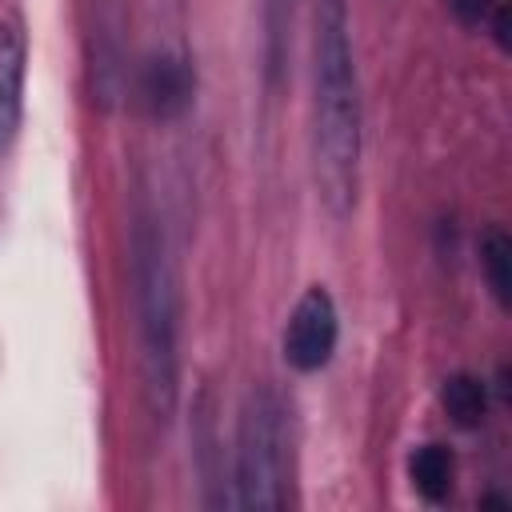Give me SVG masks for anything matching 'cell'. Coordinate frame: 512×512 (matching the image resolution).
Here are the masks:
<instances>
[{
  "label": "cell",
  "mask_w": 512,
  "mask_h": 512,
  "mask_svg": "<svg viewBox=\"0 0 512 512\" xmlns=\"http://www.w3.org/2000/svg\"><path fill=\"white\" fill-rule=\"evenodd\" d=\"M440 404H444V412L452 416V424L476 428V424L484 420V412H488V388H484V380L460 372V376H448V380H444Z\"/></svg>",
  "instance_id": "ba28073f"
},
{
  "label": "cell",
  "mask_w": 512,
  "mask_h": 512,
  "mask_svg": "<svg viewBox=\"0 0 512 512\" xmlns=\"http://www.w3.org/2000/svg\"><path fill=\"white\" fill-rule=\"evenodd\" d=\"M512 240L504 228H488L484 240H480V272L488 280V292L496 296L500 308H508V292H512Z\"/></svg>",
  "instance_id": "9c48e42d"
},
{
  "label": "cell",
  "mask_w": 512,
  "mask_h": 512,
  "mask_svg": "<svg viewBox=\"0 0 512 512\" xmlns=\"http://www.w3.org/2000/svg\"><path fill=\"white\" fill-rule=\"evenodd\" d=\"M196 92V72L176 52H152L132 76V100L152 120H176Z\"/></svg>",
  "instance_id": "5b68a950"
},
{
  "label": "cell",
  "mask_w": 512,
  "mask_h": 512,
  "mask_svg": "<svg viewBox=\"0 0 512 512\" xmlns=\"http://www.w3.org/2000/svg\"><path fill=\"white\" fill-rule=\"evenodd\" d=\"M24 112V44L0 20V152L12 144Z\"/></svg>",
  "instance_id": "8992f818"
},
{
  "label": "cell",
  "mask_w": 512,
  "mask_h": 512,
  "mask_svg": "<svg viewBox=\"0 0 512 512\" xmlns=\"http://www.w3.org/2000/svg\"><path fill=\"white\" fill-rule=\"evenodd\" d=\"M360 84L348 40V0H316L312 12V168L332 216L356 204L360 180Z\"/></svg>",
  "instance_id": "6da1fadb"
},
{
  "label": "cell",
  "mask_w": 512,
  "mask_h": 512,
  "mask_svg": "<svg viewBox=\"0 0 512 512\" xmlns=\"http://www.w3.org/2000/svg\"><path fill=\"white\" fill-rule=\"evenodd\" d=\"M232 484L236 508L276 512L292 504V416L280 392L268 384L252 388L240 408Z\"/></svg>",
  "instance_id": "3957f363"
},
{
  "label": "cell",
  "mask_w": 512,
  "mask_h": 512,
  "mask_svg": "<svg viewBox=\"0 0 512 512\" xmlns=\"http://www.w3.org/2000/svg\"><path fill=\"white\" fill-rule=\"evenodd\" d=\"M132 296H136L144 392L152 412L168 420L180 392V292L164 232L148 216L132 232Z\"/></svg>",
  "instance_id": "7a4b0ae2"
},
{
  "label": "cell",
  "mask_w": 512,
  "mask_h": 512,
  "mask_svg": "<svg viewBox=\"0 0 512 512\" xmlns=\"http://www.w3.org/2000/svg\"><path fill=\"white\" fill-rule=\"evenodd\" d=\"M336 336H340L336 304L316 284L296 300V308L284 324V360L296 372H320L336 352Z\"/></svg>",
  "instance_id": "277c9868"
},
{
  "label": "cell",
  "mask_w": 512,
  "mask_h": 512,
  "mask_svg": "<svg viewBox=\"0 0 512 512\" xmlns=\"http://www.w3.org/2000/svg\"><path fill=\"white\" fill-rule=\"evenodd\" d=\"M452 452L444 444H420L412 456H408V476H412V488L424 496V500H444L452 492Z\"/></svg>",
  "instance_id": "52a82bcc"
}]
</instances>
